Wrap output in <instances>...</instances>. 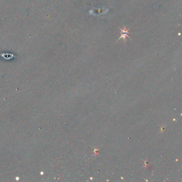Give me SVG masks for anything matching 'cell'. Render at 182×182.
I'll return each mask as SVG.
<instances>
[{
  "mask_svg": "<svg viewBox=\"0 0 182 182\" xmlns=\"http://www.w3.org/2000/svg\"><path fill=\"white\" fill-rule=\"evenodd\" d=\"M121 37H120L119 40L121 38H123L125 40L126 37H128V34H129L128 30H126L125 28V29H123V30L121 29Z\"/></svg>",
  "mask_w": 182,
  "mask_h": 182,
  "instance_id": "1",
  "label": "cell"
}]
</instances>
